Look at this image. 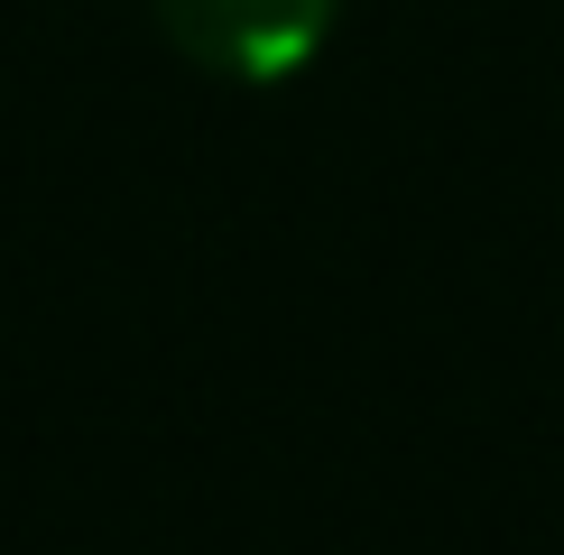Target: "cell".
<instances>
[{"instance_id": "obj_1", "label": "cell", "mask_w": 564, "mask_h": 555, "mask_svg": "<svg viewBox=\"0 0 564 555\" xmlns=\"http://www.w3.org/2000/svg\"><path fill=\"white\" fill-rule=\"evenodd\" d=\"M334 10L343 0H158V29L231 84H278L324 46Z\"/></svg>"}]
</instances>
